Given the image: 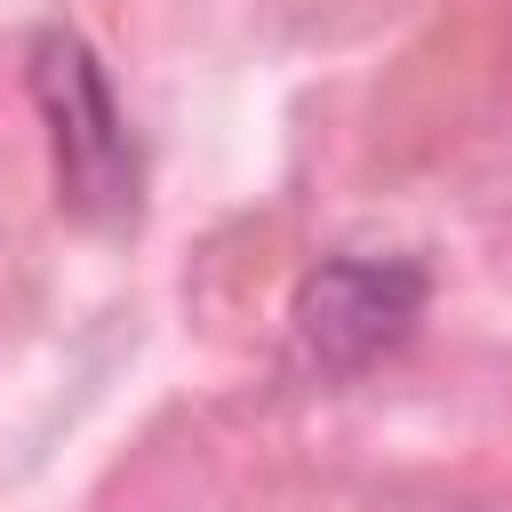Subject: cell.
<instances>
[{
    "label": "cell",
    "instance_id": "obj_2",
    "mask_svg": "<svg viewBox=\"0 0 512 512\" xmlns=\"http://www.w3.org/2000/svg\"><path fill=\"white\" fill-rule=\"evenodd\" d=\"M424 264L416 256H368V248H344L328 264H312L296 280V304H288V360L320 384H344L360 368H376L384 352H400L424 320Z\"/></svg>",
    "mask_w": 512,
    "mask_h": 512
},
{
    "label": "cell",
    "instance_id": "obj_1",
    "mask_svg": "<svg viewBox=\"0 0 512 512\" xmlns=\"http://www.w3.org/2000/svg\"><path fill=\"white\" fill-rule=\"evenodd\" d=\"M24 88H32V112L48 128V168H56L64 216H80L96 232L136 224L144 160H136V128H128L96 48L72 24H40L24 48Z\"/></svg>",
    "mask_w": 512,
    "mask_h": 512
}]
</instances>
